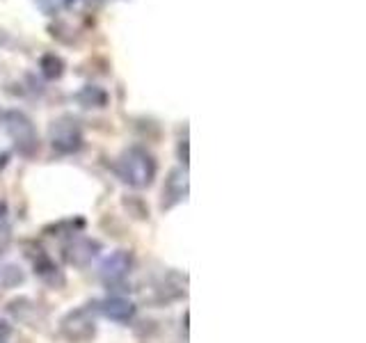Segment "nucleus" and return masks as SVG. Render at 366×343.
Masks as SVG:
<instances>
[{"instance_id": "1", "label": "nucleus", "mask_w": 366, "mask_h": 343, "mask_svg": "<svg viewBox=\"0 0 366 343\" xmlns=\"http://www.w3.org/2000/svg\"><path fill=\"white\" fill-rule=\"evenodd\" d=\"M114 172H117V177L124 183H129L131 188H147V186H152V181L156 179L158 165L147 149L131 146V149H126L117 163H114Z\"/></svg>"}, {"instance_id": "2", "label": "nucleus", "mask_w": 366, "mask_h": 343, "mask_svg": "<svg viewBox=\"0 0 366 343\" xmlns=\"http://www.w3.org/2000/svg\"><path fill=\"white\" fill-rule=\"evenodd\" d=\"M5 129L9 133V137L14 140L16 149L21 154L32 156L37 151V133H34L32 121L19 110H11L5 114Z\"/></svg>"}, {"instance_id": "3", "label": "nucleus", "mask_w": 366, "mask_h": 343, "mask_svg": "<svg viewBox=\"0 0 366 343\" xmlns=\"http://www.w3.org/2000/svg\"><path fill=\"white\" fill-rule=\"evenodd\" d=\"M51 146L57 154H76L83 146V131L74 117H62L51 126Z\"/></svg>"}, {"instance_id": "4", "label": "nucleus", "mask_w": 366, "mask_h": 343, "mask_svg": "<svg viewBox=\"0 0 366 343\" xmlns=\"http://www.w3.org/2000/svg\"><path fill=\"white\" fill-rule=\"evenodd\" d=\"M60 329L69 341L83 343V341H89L92 337H94L97 327H94V318L89 316L87 309H76V312H69L62 318Z\"/></svg>"}, {"instance_id": "5", "label": "nucleus", "mask_w": 366, "mask_h": 343, "mask_svg": "<svg viewBox=\"0 0 366 343\" xmlns=\"http://www.w3.org/2000/svg\"><path fill=\"white\" fill-rule=\"evenodd\" d=\"M133 266V254L129 249H117L101 263V277L106 284H117L129 274Z\"/></svg>"}, {"instance_id": "6", "label": "nucleus", "mask_w": 366, "mask_h": 343, "mask_svg": "<svg viewBox=\"0 0 366 343\" xmlns=\"http://www.w3.org/2000/svg\"><path fill=\"white\" fill-rule=\"evenodd\" d=\"M101 249V245L92 238H74L71 243L64 245V259L71 263V266L83 268L87 263L97 257V252Z\"/></svg>"}, {"instance_id": "7", "label": "nucleus", "mask_w": 366, "mask_h": 343, "mask_svg": "<svg viewBox=\"0 0 366 343\" xmlns=\"http://www.w3.org/2000/svg\"><path fill=\"white\" fill-rule=\"evenodd\" d=\"M101 312L106 318L114 320V323H129L135 316V304L126 297H108L101 302Z\"/></svg>"}, {"instance_id": "8", "label": "nucleus", "mask_w": 366, "mask_h": 343, "mask_svg": "<svg viewBox=\"0 0 366 343\" xmlns=\"http://www.w3.org/2000/svg\"><path fill=\"white\" fill-rule=\"evenodd\" d=\"M37 254H32V266H34V272L39 274V277L44 279V282H49V284H64V277H62V272H60V268L55 266V263L51 261V257L46 254V252L41 249V247H37L34 249Z\"/></svg>"}, {"instance_id": "9", "label": "nucleus", "mask_w": 366, "mask_h": 343, "mask_svg": "<svg viewBox=\"0 0 366 343\" xmlns=\"http://www.w3.org/2000/svg\"><path fill=\"white\" fill-rule=\"evenodd\" d=\"M186 192H188L186 172H183V169H174L169 174L167 183H165V197H167V202H163V206H165V209L174 206L177 202H181L183 197H186Z\"/></svg>"}, {"instance_id": "10", "label": "nucleus", "mask_w": 366, "mask_h": 343, "mask_svg": "<svg viewBox=\"0 0 366 343\" xmlns=\"http://www.w3.org/2000/svg\"><path fill=\"white\" fill-rule=\"evenodd\" d=\"M76 101L83 108H103L108 103V94H106V89H101L97 85H85L76 94Z\"/></svg>"}, {"instance_id": "11", "label": "nucleus", "mask_w": 366, "mask_h": 343, "mask_svg": "<svg viewBox=\"0 0 366 343\" xmlns=\"http://www.w3.org/2000/svg\"><path fill=\"white\" fill-rule=\"evenodd\" d=\"M21 282H23L21 268L11 266V263H7V266H0V289H11V286H16Z\"/></svg>"}, {"instance_id": "12", "label": "nucleus", "mask_w": 366, "mask_h": 343, "mask_svg": "<svg viewBox=\"0 0 366 343\" xmlns=\"http://www.w3.org/2000/svg\"><path fill=\"white\" fill-rule=\"evenodd\" d=\"M62 60L57 55L49 53V55H44L41 57V74L46 78H60L62 76Z\"/></svg>"}]
</instances>
